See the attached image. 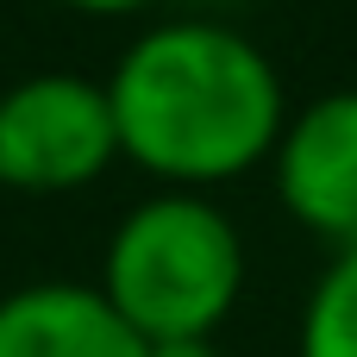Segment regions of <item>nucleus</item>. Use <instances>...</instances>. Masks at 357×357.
I'll use <instances>...</instances> for the list:
<instances>
[{"label":"nucleus","instance_id":"nucleus-1","mask_svg":"<svg viewBox=\"0 0 357 357\" xmlns=\"http://www.w3.org/2000/svg\"><path fill=\"white\" fill-rule=\"evenodd\" d=\"M119 157L163 188L213 195L270 163L289 119L282 69L226 19H157L100 75Z\"/></svg>","mask_w":357,"mask_h":357},{"label":"nucleus","instance_id":"nucleus-2","mask_svg":"<svg viewBox=\"0 0 357 357\" xmlns=\"http://www.w3.org/2000/svg\"><path fill=\"white\" fill-rule=\"evenodd\" d=\"M245 232L195 188H157L119 213L100 251L94 289L144 339H213L245 295Z\"/></svg>","mask_w":357,"mask_h":357},{"label":"nucleus","instance_id":"nucleus-3","mask_svg":"<svg viewBox=\"0 0 357 357\" xmlns=\"http://www.w3.org/2000/svg\"><path fill=\"white\" fill-rule=\"evenodd\" d=\"M119 163L100 75L31 69L0 88V188L6 195H82Z\"/></svg>","mask_w":357,"mask_h":357},{"label":"nucleus","instance_id":"nucleus-4","mask_svg":"<svg viewBox=\"0 0 357 357\" xmlns=\"http://www.w3.org/2000/svg\"><path fill=\"white\" fill-rule=\"evenodd\" d=\"M282 213L320 245H357V88H333L295 107L270 151Z\"/></svg>","mask_w":357,"mask_h":357},{"label":"nucleus","instance_id":"nucleus-5","mask_svg":"<svg viewBox=\"0 0 357 357\" xmlns=\"http://www.w3.org/2000/svg\"><path fill=\"white\" fill-rule=\"evenodd\" d=\"M0 357H144V339L94 282L44 276L0 295Z\"/></svg>","mask_w":357,"mask_h":357},{"label":"nucleus","instance_id":"nucleus-6","mask_svg":"<svg viewBox=\"0 0 357 357\" xmlns=\"http://www.w3.org/2000/svg\"><path fill=\"white\" fill-rule=\"evenodd\" d=\"M295 357H357V245L333 251L295 326Z\"/></svg>","mask_w":357,"mask_h":357},{"label":"nucleus","instance_id":"nucleus-7","mask_svg":"<svg viewBox=\"0 0 357 357\" xmlns=\"http://www.w3.org/2000/svg\"><path fill=\"white\" fill-rule=\"evenodd\" d=\"M56 6L88 13V19H138V13H151V6H163V0H56Z\"/></svg>","mask_w":357,"mask_h":357},{"label":"nucleus","instance_id":"nucleus-8","mask_svg":"<svg viewBox=\"0 0 357 357\" xmlns=\"http://www.w3.org/2000/svg\"><path fill=\"white\" fill-rule=\"evenodd\" d=\"M144 357H220L213 339H163V345H144Z\"/></svg>","mask_w":357,"mask_h":357}]
</instances>
